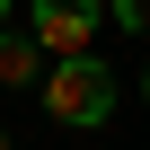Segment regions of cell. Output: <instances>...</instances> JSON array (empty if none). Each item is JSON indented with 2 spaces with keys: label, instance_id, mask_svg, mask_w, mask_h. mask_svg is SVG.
<instances>
[{
  "label": "cell",
  "instance_id": "obj_5",
  "mask_svg": "<svg viewBox=\"0 0 150 150\" xmlns=\"http://www.w3.org/2000/svg\"><path fill=\"white\" fill-rule=\"evenodd\" d=\"M141 97H150V62H141Z\"/></svg>",
  "mask_w": 150,
  "mask_h": 150
},
{
  "label": "cell",
  "instance_id": "obj_4",
  "mask_svg": "<svg viewBox=\"0 0 150 150\" xmlns=\"http://www.w3.org/2000/svg\"><path fill=\"white\" fill-rule=\"evenodd\" d=\"M106 18H124L132 35H150V0H106Z\"/></svg>",
  "mask_w": 150,
  "mask_h": 150
},
{
  "label": "cell",
  "instance_id": "obj_3",
  "mask_svg": "<svg viewBox=\"0 0 150 150\" xmlns=\"http://www.w3.org/2000/svg\"><path fill=\"white\" fill-rule=\"evenodd\" d=\"M0 88H44V44L0 27Z\"/></svg>",
  "mask_w": 150,
  "mask_h": 150
},
{
  "label": "cell",
  "instance_id": "obj_2",
  "mask_svg": "<svg viewBox=\"0 0 150 150\" xmlns=\"http://www.w3.org/2000/svg\"><path fill=\"white\" fill-rule=\"evenodd\" d=\"M97 18H106L97 0H35V27H27V35H35V44H44L53 62H71V53H88Z\"/></svg>",
  "mask_w": 150,
  "mask_h": 150
},
{
  "label": "cell",
  "instance_id": "obj_7",
  "mask_svg": "<svg viewBox=\"0 0 150 150\" xmlns=\"http://www.w3.org/2000/svg\"><path fill=\"white\" fill-rule=\"evenodd\" d=\"M0 150H9V132H0Z\"/></svg>",
  "mask_w": 150,
  "mask_h": 150
},
{
  "label": "cell",
  "instance_id": "obj_6",
  "mask_svg": "<svg viewBox=\"0 0 150 150\" xmlns=\"http://www.w3.org/2000/svg\"><path fill=\"white\" fill-rule=\"evenodd\" d=\"M0 18H9V0H0Z\"/></svg>",
  "mask_w": 150,
  "mask_h": 150
},
{
  "label": "cell",
  "instance_id": "obj_1",
  "mask_svg": "<svg viewBox=\"0 0 150 150\" xmlns=\"http://www.w3.org/2000/svg\"><path fill=\"white\" fill-rule=\"evenodd\" d=\"M44 115H53V124H71V132L106 124V115H115V71H106L97 53L53 62V71H44Z\"/></svg>",
  "mask_w": 150,
  "mask_h": 150
}]
</instances>
